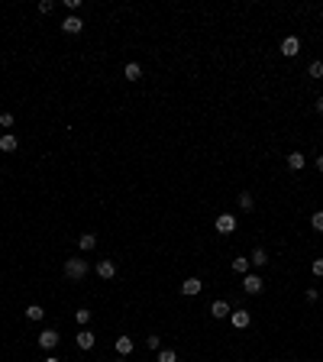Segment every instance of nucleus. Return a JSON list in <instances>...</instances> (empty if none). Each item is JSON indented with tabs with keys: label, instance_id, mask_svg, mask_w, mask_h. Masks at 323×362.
<instances>
[{
	"label": "nucleus",
	"instance_id": "obj_33",
	"mask_svg": "<svg viewBox=\"0 0 323 362\" xmlns=\"http://www.w3.org/2000/svg\"><path fill=\"white\" fill-rule=\"evenodd\" d=\"M113 362H126V359H123V356H120V359H113Z\"/></svg>",
	"mask_w": 323,
	"mask_h": 362
},
{
	"label": "nucleus",
	"instance_id": "obj_20",
	"mask_svg": "<svg viewBox=\"0 0 323 362\" xmlns=\"http://www.w3.org/2000/svg\"><path fill=\"white\" fill-rule=\"evenodd\" d=\"M123 74H126V81H139V78H142V68L136 65V61H129V65H126V71H123Z\"/></svg>",
	"mask_w": 323,
	"mask_h": 362
},
{
	"label": "nucleus",
	"instance_id": "obj_14",
	"mask_svg": "<svg viewBox=\"0 0 323 362\" xmlns=\"http://www.w3.org/2000/svg\"><path fill=\"white\" fill-rule=\"evenodd\" d=\"M210 314H214V317L217 320H223V317H230V304H226V301H214V304H210Z\"/></svg>",
	"mask_w": 323,
	"mask_h": 362
},
{
	"label": "nucleus",
	"instance_id": "obj_4",
	"mask_svg": "<svg viewBox=\"0 0 323 362\" xmlns=\"http://www.w3.org/2000/svg\"><path fill=\"white\" fill-rule=\"evenodd\" d=\"M81 29H84V19H81L78 13H71V16H65V23H61V32H68V36H78Z\"/></svg>",
	"mask_w": 323,
	"mask_h": 362
},
{
	"label": "nucleus",
	"instance_id": "obj_11",
	"mask_svg": "<svg viewBox=\"0 0 323 362\" xmlns=\"http://www.w3.org/2000/svg\"><path fill=\"white\" fill-rule=\"evenodd\" d=\"M249 265H256V269H265V265H269V252H265L262 246H256V249H252V256H249Z\"/></svg>",
	"mask_w": 323,
	"mask_h": 362
},
{
	"label": "nucleus",
	"instance_id": "obj_9",
	"mask_svg": "<svg viewBox=\"0 0 323 362\" xmlns=\"http://www.w3.org/2000/svg\"><path fill=\"white\" fill-rule=\"evenodd\" d=\"M39 346L42 350H55L58 346V330H42L39 333Z\"/></svg>",
	"mask_w": 323,
	"mask_h": 362
},
{
	"label": "nucleus",
	"instance_id": "obj_18",
	"mask_svg": "<svg viewBox=\"0 0 323 362\" xmlns=\"http://www.w3.org/2000/svg\"><path fill=\"white\" fill-rule=\"evenodd\" d=\"M116 353H120V356H129V353H133V337H116Z\"/></svg>",
	"mask_w": 323,
	"mask_h": 362
},
{
	"label": "nucleus",
	"instance_id": "obj_16",
	"mask_svg": "<svg viewBox=\"0 0 323 362\" xmlns=\"http://www.w3.org/2000/svg\"><path fill=\"white\" fill-rule=\"evenodd\" d=\"M239 210H243V214H249V210H256V197H252L249 191H243V194H239Z\"/></svg>",
	"mask_w": 323,
	"mask_h": 362
},
{
	"label": "nucleus",
	"instance_id": "obj_2",
	"mask_svg": "<svg viewBox=\"0 0 323 362\" xmlns=\"http://www.w3.org/2000/svg\"><path fill=\"white\" fill-rule=\"evenodd\" d=\"M278 52H281L285 58H294V55L301 52V39H298V36H285V39H281V45H278Z\"/></svg>",
	"mask_w": 323,
	"mask_h": 362
},
{
	"label": "nucleus",
	"instance_id": "obj_8",
	"mask_svg": "<svg viewBox=\"0 0 323 362\" xmlns=\"http://www.w3.org/2000/svg\"><path fill=\"white\" fill-rule=\"evenodd\" d=\"M74 343H78V350H94V343H97V337H94V333H91V330L84 327V330H81L78 337H74Z\"/></svg>",
	"mask_w": 323,
	"mask_h": 362
},
{
	"label": "nucleus",
	"instance_id": "obj_25",
	"mask_svg": "<svg viewBox=\"0 0 323 362\" xmlns=\"http://www.w3.org/2000/svg\"><path fill=\"white\" fill-rule=\"evenodd\" d=\"M311 272H314V278H323V259H314V262H311Z\"/></svg>",
	"mask_w": 323,
	"mask_h": 362
},
{
	"label": "nucleus",
	"instance_id": "obj_13",
	"mask_svg": "<svg viewBox=\"0 0 323 362\" xmlns=\"http://www.w3.org/2000/svg\"><path fill=\"white\" fill-rule=\"evenodd\" d=\"M94 246H97V236H94V233H81L78 236V249L81 252H91Z\"/></svg>",
	"mask_w": 323,
	"mask_h": 362
},
{
	"label": "nucleus",
	"instance_id": "obj_6",
	"mask_svg": "<svg viewBox=\"0 0 323 362\" xmlns=\"http://www.w3.org/2000/svg\"><path fill=\"white\" fill-rule=\"evenodd\" d=\"M201 288H204V282H201V278H194V275H191V278H184V282H181V295H184V298H194V295H201Z\"/></svg>",
	"mask_w": 323,
	"mask_h": 362
},
{
	"label": "nucleus",
	"instance_id": "obj_29",
	"mask_svg": "<svg viewBox=\"0 0 323 362\" xmlns=\"http://www.w3.org/2000/svg\"><path fill=\"white\" fill-rule=\"evenodd\" d=\"M304 298H307V301L314 304V301H317V288H307V291H304Z\"/></svg>",
	"mask_w": 323,
	"mask_h": 362
},
{
	"label": "nucleus",
	"instance_id": "obj_24",
	"mask_svg": "<svg viewBox=\"0 0 323 362\" xmlns=\"http://www.w3.org/2000/svg\"><path fill=\"white\" fill-rule=\"evenodd\" d=\"M311 227L317 230V233H323V210H317V214L311 217Z\"/></svg>",
	"mask_w": 323,
	"mask_h": 362
},
{
	"label": "nucleus",
	"instance_id": "obj_15",
	"mask_svg": "<svg viewBox=\"0 0 323 362\" xmlns=\"http://www.w3.org/2000/svg\"><path fill=\"white\" fill-rule=\"evenodd\" d=\"M304 165H307L304 152H291V155H288V168H291V172H301Z\"/></svg>",
	"mask_w": 323,
	"mask_h": 362
},
{
	"label": "nucleus",
	"instance_id": "obj_23",
	"mask_svg": "<svg viewBox=\"0 0 323 362\" xmlns=\"http://www.w3.org/2000/svg\"><path fill=\"white\" fill-rule=\"evenodd\" d=\"M159 362H178V353L175 350H159Z\"/></svg>",
	"mask_w": 323,
	"mask_h": 362
},
{
	"label": "nucleus",
	"instance_id": "obj_7",
	"mask_svg": "<svg viewBox=\"0 0 323 362\" xmlns=\"http://www.w3.org/2000/svg\"><path fill=\"white\" fill-rule=\"evenodd\" d=\"M230 324L236 327V330H246V327L252 324V314H249V311H233V314H230Z\"/></svg>",
	"mask_w": 323,
	"mask_h": 362
},
{
	"label": "nucleus",
	"instance_id": "obj_1",
	"mask_svg": "<svg viewBox=\"0 0 323 362\" xmlns=\"http://www.w3.org/2000/svg\"><path fill=\"white\" fill-rule=\"evenodd\" d=\"M87 275V259L74 256V259H65V278L68 282H84Z\"/></svg>",
	"mask_w": 323,
	"mask_h": 362
},
{
	"label": "nucleus",
	"instance_id": "obj_31",
	"mask_svg": "<svg viewBox=\"0 0 323 362\" xmlns=\"http://www.w3.org/2000/svg\"><path fill=\"white\" fill-rule=\"evenodd\" d=\"M317 110H320V113H323V97H317Z\"/></svg>",
	"mask_w": 323,
	"mask_h": 362
},
{
	"label": "nucleus",
	"instance_id": "obj_26",
	"mask_svg": "<svg viewBox=\"0 0 323 362\" xmlns=\"http://www.w3.org/2000/svg\"><path fill=\"white\" fill-rule=\"evenodd\" d=\"M55 10V0H39V13H52Z\"/></svg>",
	"mask_w": 323,
	"mask_h": 362
},
{
	"label": "nucleus",
	"instance_id": "obj_30",
	"mask_svg": "<svg viewBox=\"0 0 323 362\" xmlns=\"http://www.w3.org/2000/svg\"><path fill=\"white\" fill-rule=\"evenodd\" d=\"M317 168H320V172H323V155H317Z\"/></svg>",
	"mask_w": 323,
	"mask_h": 362
},
{
	"label": "nucleus",
	"instance_id": "obj_5",
	"mask_svg": "<svg viewBox=\"0 0 323 362\" xmlns=\"http://www.w3.org/2000/svg\"><path fill=\"white\" fill-rule=\"evenodd\" d=\"M243 288H246V295H262L265 285H262V278H259L256 272H249V275L243 278Z\"/></svg>",
	"mask_w": 323,
	"mask_h": 362
},
{
	"label": "nucleus",
	"instance_id": "obj_3",
	"mask_svg": "<svg viewBox=\"0 0 323 362\" xmlns=\"http://www.w3.org/2000/svg\"><path fill=\"white\" fill-rule=\"evenodd\" d=\"M214 230H217L220 236H230L233 230H236V217H233V214H220L217 223H214Z\"/></svg>",
	"mask_w": 323,
	"mask_h": 362
},
{
	"label": "nucleus",
	"instance_id": "obj_32",
	"mask_svg": "<svg viewBox=\"0 0 323 362\" xmlns=\"http://www.w3.org/2000/svg\"><path fill=\"white\" fill-rule=\"evenodd\" d=\"M42 362H58V359H55V356H49V359H42Z\"/></svg>",
	"mask_w": 323,
	"mask_h": 362
},
{
	"label": "nucleus",
	"instance_id": "obj_17",
	"mask_svg": "<svg viewBox=\"0 0 323 362\" xmlns=\"http://www.w3.org/2000/svg\"><path fill=\"white\" fill-rule=\"evenodd\" d=\"M230 265H233V272H236V275H249V259H246V256H236Z\"/></svg>",
	"mask_w": 323,
	"mask_h": 362
},
{
	"label": "nucleus",
	"instance_id": "obj_21",
	"mask_svg": "<svg viewBox=\"0 0 323 362\" xmlns=\"http://www.w3.org/2000/svg\"><path fill=\"white\" fill-rule=\"evenodd\" d=\"M74 320H78L81 327H87V320H91V311H87V307H81V311H74Z\"/></svg>",
	"mask_w": 323,
	"mask_h": 362
},
{
	"label": "nucleus",
	"instance_id": "obj_22",
	"mask_svg": "<svg viewBox=\"0 0 323 362\" xmlns=\"http://www.w3.org/2000/svg\"><path fill=\"white\" fill-rule=\"evenodd\" d=\"M307 74H311V78H323V61H311Z\"/></svg>",
	"mask_w": 323,
	"mask_h": 362
},
{
	"label": "nucleus",
	"instance_id": "obj_10",
	"mask_svg": "<svg viewBox=\"0 0 323 362\" xmlns=\"http://www.w3.org/2000/svg\"><path fill=\"white\" fill-rule=\"evenodd\" d=\"M97 275L104 278V282H110V278L116 275V265H113V259H100V262H97Z\"/></svg>",
	"mask_w": 323,
	"mask_h": 362
},
{
	"label": "nucleus",
	"instance_id": "obj_12",
	"mask_svg": "<svg viewBox=\"0 0 323 362\" xmlns=\"http://www.w3.org/2000/svg\"><path fill=\"white\" fill-rule=\"evenodd\" d=\"M16 146H19V142H16V136H13V133L0 136V152H16Z\"/></svg>",
	"mask_w": 323,
	"mask_h": 362
},
{
	"label": "nucleus",
	"instance_id": "obj_19",
	"mask_svg": "<svg viewBox=\"0 0 323 362\" xmlns=\"http://www.w3.org/2000/svg\"><path fill=\"white\" fill-rule=\"evenodd\" d=\"M23 314H26V320H42V317H45V311H42L39 304H29Z\"/></svg>",
	"mask_w": 323,
	"mask_h": 362
},
{
	"label": "nucleus",
	"instance_id": "obj_28",
	"mask_svg": "<svg viewBox=\"0 0 323 362\" xmlns=\"http://www.w3.org/2000/svg\"><path fill=\"white\" fill-rule=\"evenodd\" d=\"M0 126L10 129V126H13V113H0Z\"/></svg>",
	"mask_w": 323,
	"mask_h": 362
},
{
	"label": "nucleus",
	"instance_id": "obj_27",
	"mask_svg": "<svg viewBox=\"0 0 323 362\" xmlns=\"http://www.w3.org/2000/svg\"><path fill=\"white\" fill-rule=\"evenodd\" d=\"M146 346H149V350H159V346H162V340L152 333V337H146Z\"/></svg>",
	"mask_w": 323,
	"mask_h": 362
}]
</instances>
